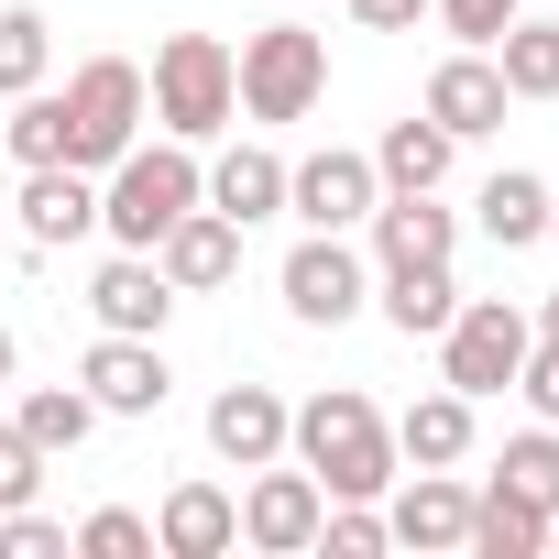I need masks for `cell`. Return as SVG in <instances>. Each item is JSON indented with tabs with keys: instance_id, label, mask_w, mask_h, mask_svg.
<instances>
[{
	"instance_id": "1",
	"label": "cell",
	"mask_w": 559,
	"mask_h": 559,
	"mask_svg": "<svg viewBox=\"0 0 559 559\" xmlns=\"http://www.w3.org/2000/svg\"><path fill=\"white\" fill-rule=\"evenodd\" d=\"M286 450L319 472V493H330V504H384V483L406 472V461H395V417H384L362 384L308 395V406L286 417Z\"/></svg>"
},
{
	"instance_id": "2",
	"label": "cell",
	"mask_w": 559,
	"mask_h": 559,
	"mask_svg": "<svg viewBox=\"0 0 559 559\" xmlns=\"http://www.w3.org/2000/svg\"><path fill=\"white\" fill-rule=\"evenodd\" d=\"M198 198H209V165H198V143L165 132V143H132V154L99 176V230H110L121 252H154Z\"/></svg>"
},
{
	"instance_id": "3",
	"label": "cell",
	"mask_w": 559,
	"mask_h": 559,
	"mask_svg": "<svg viewBox=\"0 0 559 559\" xmlns=\"http://www.w3.org/2000/svg\"><path fill=\"white\" fill-rule=\"evenodd\" d=\"M143 99L176 143H219L241 121V78H230V45L219 34H165L154 67H143Z\"/></svg>"
},
{
	"instance_id": "4",
	"label": "cell",
	"mask_w": 559,
	"mask_h": 559,
	"mask_svg": "<svg viewBox=\"0 0 559 559\" xmlns=\"http://www.w3.org/2000/svg\"><path fill=\"white\" fill-rule=\"evenodd\" d=\"M230 78H241V121H308L330 99V34L263 23V34L230 45Z\"/></svg>"
},
{
	"instance_id": "5",
	"label": "cell",
	"mask_w": 559,
	"mask_h": 559,
	"mask_svg": "<svg viewBox=\"0 0 559 559\" xmlns=\"http://www.w3.org/2000/svg\"><path fill=\"white\" fill-rule=\"evenodd\" d=\"M56 99H67V165H88V176H110V165L143 143V121H154V99H143V67H132V56H88Z\"/></svg>"
},
{
	"instance_id": "6",
	"label": "cell",
	"mask_w": 559,
	"mask_h": 559,
	"mask_svg": "<svg viewBox=\"0 0 559 559\" xmlns=\"http://www.w3.org/2000/svg\"><path fill=\"white\" fill-rule=\"evenodd\" d=\"M526 341H537V319H526L515 297H461V308H450V330H439V384L483 406V395H504V384H515Z\"/></svg>"
},
{
	"instance_id": "7",
	"label": "cell",
	"mask_w": 559,
	"mask_h": 559,
	"mask_svg": "<svg viewBox=\"0 0 559 559\" xmlns=\"http://www.w3.org/2000/svg\"><path fill=\"white\" fill-rule=\"evenodd\" d=\"M286 319H308V330H341V319H362L373 308V263L352 252V230H308L297 252H286Z\"/></svg>"
},
{
	"instance_id": "8",
	"label": "cell",
	"mask_w": 559,
	"mask_h": 559,
	"mask_svg": "<svg viewBox=\"0 0 559 559\" xmlns=\"http://www.w3.org/2000/svg\"><path fill=\"white\" fill-rule=\"evenodd\" d=\"M319 515H330V493H319V472H308V461H263V472H252V493H241V548L297 559V548H319Z\"/></svg>"
},
{
	"instance_id": "9",
	"label": "cell",
	"mask_w": 559,
	"mask_h": 559,
	"mask_svg": "<svg viewBox=\"0 0 559 559\" xmlns=\"http://www.w3.org/2000/svg\"><path fill=\"white\" fill-rule=\"evenodd\" d=\"M373 198H384V176H373V154H352V143H319V154L286 165V209H297L308 230H362Z\"/></svg>"
},
{
	"instance_id": "10",
	"label": "cell",
	"mask_w": 559,
	"mask_h": 559,
	"mask_svg": "<svg viewBox=\"0 0 559 559\" xmlns=\"http://www.w3.org/2000/svg\"><path fill=\"white\" fill-rule=\"evenodd\" d=\"M417 110H428L450 143H483V132H504V110H515V99H504V67H493L483 45H461V56H439V67H428V99H417Z\"/></svg>"
},
{
	"instance_id": "11",
	"label": "cell",
	"mask_w": 559,
	"mask_h": 559,
	"mask_svg": "<svg viewBox=\"0 0 559 559\" xmlns=\"http://www.w3.org/2000/svg\"><path fill=\"white\" fill-rule=\"evenodd\" d=\"M78 384L99 395V417H165V395H176L165 352H154V341H132V330H99V341H88V362H78Z\"/></svg>"
},
{
	"instance_id": "12",
	"label": "cell",
	"mask_w": 559,
	"mask_h": 559,
	"mask_svg": "<svg viewBox=\"0 0 559 559\" xmlns=\"http://www.w3.org/2000/svg\"><path fill=\"white\" fill-rule=\"evenodd\" d=\"M154 263H165V286H176V297H209V286H230V274H241V219L198 198V209L154 241Z\"/></svg>"
},
{
	"instance_id": "13",
	"label": "cell",
	"mask_w": 559,
	"mask_h": 559,
	"mask_svg": "<svg viewBox=\"0 0 559 559\" xmlns=\"http://www.w3.org/2000/svg\"><path fill=\"white\" fill-rule=\"evenodd\" d=\"M286 395H274V384H219L209 395V450L230 461V472H263V461H286Z\"/></svg>"
},
{
	"instance_id": "14",
	"label": "cell",
	"mask_w": 559,
	"mask_h": 559,
	"mask_svg": "<svg viewBox=\"0 0 559 559\" xmlns=\"http://www.w3.org/2000/svg\"><path fill=\"white\" fill-rule=\"evenodd\" d=\"M384 493H395V504H384V537H395V548H461V537H472V483H461V472H417V483L395 472Z\"/></svg>"
},
{
	"instance_id": "15",
	"label": "cell",
	"mask_w": 559,
	"mask_h": 559,
	"mask_svg": "<svg viewBox=\"0 0 559 559\" xmlns=\"http://www.w3.org/2000/svg\"><path fill=\"white\" fill-rule=\"evenodd\" d=\"M88 230H99V176L88 165H23V241L67 252Z\"/></svg>"
},
{
	"instance_id": "16",
	"label": "cell",
	"mask_w": 559,
	"mask_h": 559,
	"mask_svg": "<svg viewBox=\"0 0 559 559\" xmlns=\"http://www.w3.org/2000/svg\"><path fill=\"white\" fill-rule=\"evenodd\" d=\"M373 263H450L461 252V209H439V187H417V198H373Z\"/></svg>"
},
{
	"instance_id": "17",
	"label": "cell",
	"mask_w": 559,
	"mask_h": 559,
	"mask_svg": "<svg viewBox=\"0 0 559 559\" xmlns=\"http://www.w3.org/2000/svg\"><path fill=\"white\" fill-rule=\"evenodd\" d=\"M154 548H165V559H230V548H241V493L176 483V493L154 504Z\"/></svg>"
},
{
	"instance_id": "18",
	"label": "cell",
	"mask_w": 559,
	"mask_h": 559,
	"mask_svg": "<svg viewBox=\"0 0 559 559\" xmlns=\"http://www.w3.org/2000/svg\"><path fill=\"white\" fill-rule=\"evenodd\" d=\"M165 308H176V286H165V263H154V252H110V263L88 274V319H99V330L154 341V330H165Z\"/></svg>"
},
{
	"instance_id": "19",
	"label": "cell",
	"mask_w": 559,
	"mask_h": 559,
	"mask_svg": "<svg viewBox=\"0 0 559 559\" xmlns=\"http://www.w3.org/2000/svg\"><path fill=\"white\" fill-rule=\"evenodd\" d=\"M395 461H417V472H461L472 461V395H417L406 417H395Z\"/></svg>"
},
{
	"instance_id": "20",
	"label": "cell",
	"mask_w": 559,
	"mask_h": 559,
	"mask_svg": "<svg viewBox=\"0 0 559 559\" xmlns=\"http://www.w3.org/2000/svg\"><path fill=\"white\" fill-rule=\"evenodd\" d=\"M384 330H406V341H439L450 330V308H461V286H450V263H384Z\"/></svg>"
},
{
	"instance_id": "21",
	"label": "cell",
	"mask_w": 559,
	"mask_h": 559,
	"mask_svg": "<svg viewBox=\"0 0 559 559\" xmlns=\"http://www.w3.org/2000/svg\"><path fill=\"white\" fill-rule=\"evenodd\" d=\"M209 209H230L241 230H252V219H274V209H286V154H263V143H230V154L209 165Z\"/></svg>"
},
{
	"instance_id": "22",
	"label": "cell",
	"mask_w": 559,
	"mask_h": 559,
	"mask_svg": "<svg viewBox=\"0 0 559 559\" xmlns=\"http://www.w3.org/2000/svg\"><path fill=\"white\" fill-rule=\"evenodd\" d=\"M472 219H483V241H493V252H526V241H548V176L504 165V176L472 198Z\"/></svg>"
},
{
	"instance_id": "23",
	"label": "cell",
	"mask_w": 559,
	"mask_h": 559,
	"mask_svg": "<svg viewBox=\"0 0 559 559\" xmlns=\"http://www.w3.org/2000/svg\"><path fill=\"white\" fill-rule=\"evenodd\" d=\"M450 154H461V143H450V132L417 110V121H384V143H373V176H384L395 198H417V187H439V176H450Z\"/></svg>"
},
{
	"instance_id": "24",
	"label": "cell",
	"mask_w": 559,
	"mask_h": 559,
	"mask_svg": "<svg viewBox=\"0 0 559 559\" xmlns=\"http://www.w3.org/2000/svg\"><path fill=\"white\" fill-rule=\"evenodd\" d=\"M461 548H483V559H537V548H548V504H526V493L483 483V493H472V537H461Z\"/></svg>"
},
{
	"instance_id": "25",
	"label": "cell",
	"mask_w": 559,
	"mask_h": 559,
	"mask_svg": "<svg viewBox=\"0 0 559 559\" xmlns=\"http://www.w3.org/2000/svg\"><path fill=\"white\" fill-rule=\"evenodd\" d=\"M12 428H23V439H34L45 461H67V450H78V439L99 428V395H88V384H34V395L12 406Z\"/></svg>"
},
{
	"instance_id": "26",
	"label": "cell",
	"mask_w": 559,
	"mask_h": 559,
	"mask_svg": "<svg viewBox=\"0 0 559 559\" xmlns=\"http://www.w3.org/2000/svg\"><path fill=\"white\" fill-rule=\"evenodd\" d=\"M493 67H504V99H559V23H504L493 34Z\"/></svg>"
},
{
	"instance_id": "27",
	"label": "cell",
	"mask_w": 559,
	"mask_h": 559,
	"mask_svg": "<svg viewBox=\"0 0 559 559\" xmlns=\"http://www.w3.org/2000/svg\"><path fill=\"white\" fill-rule=\"evenodd\" d=\"M45 78H56V23L34 12V0H12V12H0V99H23Z\"/></svg>"
},
{
	"instance_id": "28",
	"label": "cell",
	"mask_w": 559,
	"mask_h": 559,
	"mask_svg": "<svg viewBox=\"0 0 559 559\" xmlns=\"http://www.w3.org/2000/svg\"><path fill=\"white\" fill-rule=\"evenodd\" d=\"M0 143H12V165H67V99L56 88H23L12 121H0Z\"/></svg>"
},
{
	"instance_id": "29",
	"label": "cell",
	"mask_w": 559,
	"mask_h": 559,
	"mask_svg": "<svg viewBox=\"0 0 559 559\" xmlns=\"http://www.w3.org/2000/svg\"><path fill=\"white\" fill-rule=\"evenodd\" d=\"M493 483H504V493H526V504H548V515H559V428H548V417H537V428H526V439H504V461H493Z\"/></svg>"
},
{
	"instance_id": "30",
	"label": "cell",
	"mask_w": 559,
	"mask_h": 559,
	"mask_svg": "<svg viewBox=\"0 0 559 559\" xmlns=\"http://www.w3.org/2000/svg\"><path fill=\"white\" fill-rule=\"evenodd\" d=\"M78 548H88V559H154V515H132V504H99V515L78 526Z\"/></svg>"
},
{
	"instance_id": "31",
	"label": "cell",
	"mask_w": 559,
	"mask_h": 559,
	"mask_svg": "<svg viewBox=\"0 0 559 559\" xmlns=\"http://www.w3.org/2000/svg\"><path fill=\"white\" fill-rule=\"evenodd\" d=\"M428 12H439V34H450V45H483V56H493V34L526 12V0H428Z\"/></svg>"
},
{
	"instance_id": "32",
	"label": "cell",
	"mask_w": 559,
	"mask_h": 559,
	"mask_svg": "<svg viewBox=\"0 0 559 559\" xmlns=\"http://www.w3.org/2000/svg\"><path fill=\"white\" fill-rule=\"evenodd\" d=\"M319 548H330V559H373V548H395V537H384L373 504H330V515H319Z\"/></svg>"
},
{
	"instance_id": "33",
	"label": "cell",
	"mask_w": 559,
	"mask_h": 559,
	"mask_svg": "<svg viewBox=\"0 0 559 559\" xmlns=\"http://www.w3.org/2000/svg\"><path fill=\"white\" fill-rule=\"evenodd\" d=\"M56 548H78L56 515H34V504H0V559H56Z\"/></svg>"
},
{
	"instance_id": "34",
	"label": "cell",
	"mask_w": 559,
	"mask_h": 559,
	"mask_svg": "<svg viewBox=\"0 0 559 559\" xmlns=\"http://www.w3.org/2000/svg\"><path fill=\"white\" fill-rule=\"evenodd\" d=\"M34 483H45V450L0 417V504H34Z\"/></svg>"
},
{
	"instance_id": "35",
	"label": "cell",
	"mask_w": 559,
	"mask_h": 559,
	"mask_svg": "<svg viewBox=\"0 0 559 559\" xmlns=\"http://www.w3.org/2000/svg\"><path fill=\"white\" fill-rule=\"evenodd\" d=\"M515 395L559 428V341H526V362H515Z\"/></svg>"
},
{
	"instance_id": "36",
	"label": "cell",
	"mask_w": 559,
	"mask_h": 559,
	"mask_svg": "<svg viewBox=\"0 0 559 559\" xmlns=\"http://www.w3.org/2000/svg\"><path fill=\"white\" fill-rule=\"evenodd\" d=\"M352 12H362V34H417L428 0H352Z\"/></svg>"
},
{
	"instance_id": "37",
	"label": "cell",
	"mask_w": 559,
	"mask_h": 559,
	"mask_svg": "<svg viewBox=\"0 0 559 559\" xmlns=\"http://www.w3.org/2000/svg\"><path fill=\"white\" fill-rule=\"evenodd\" d=\"M12 362H23V341H12V330H0V384H12Z\"/></svg>"
},
{
	"instance_id": "38",
	"label": "cell",
	"mask_w": 559,
	"mask_h": 559,
	"mask_svg": "<svg viewBox=\"0 0 559 559\" xmlns=\"http://www.w3.org/2000/svg\"><path fill=\"white\" fill-rule=\"evenodd\" d=\"M537 341H559V297H548V308H537Z\"/></svg>"
},
{
	"instance_id": "39",
	"label": "cell",
	"mask_w": 559,
	"mask_h": 559,
	"mask_svg": "<svg viewBox=\"0 0 559 559\" xmlns=\"http://www.w3.org/2000/svg\"><path fill=\"white\" fill-rule=\"evenodd\" d=\"M548 241H559V198H548Z\"/></svg>"
},
{
	"instance_id": "40",
	"label": "cell",
	"mask_w": 559,
	"mask_h": 559,
	"mask_svg": "<svg viewBox=\"0 0 559 559\" xmlns=\"http://www.w3.org/2000/svg\"><path fill=\"white\" fill-rule=\"evenodd\" d=\"M548 548H559V515H548Z\"/></svg>"
}]
</instances>
